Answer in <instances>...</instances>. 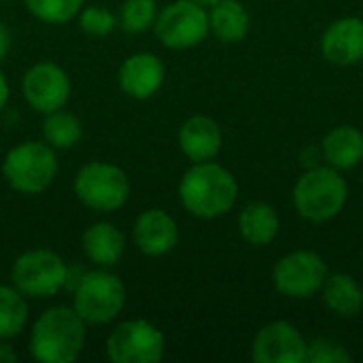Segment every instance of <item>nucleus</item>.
<instances>
[{"mask_svg": "<svg viewBox=\"0 0 363 363\" xmlns=\"http://www.w3.org/2000/svg\"><path fill=\"white\" fill-rule=\"evenodd\" d=\"M240 238L251 247H268L281 232V217L268 202H249L238 213Z\"/></svg>", "mask_w": 363, "mask_h": 363, "instance_id": "obj_19", "label": "nucleus"}, {"mask_svg": "<svg viewBox=\"0 0 363 363\" xmlns=\"http://www.w3.org/2000/svg\"><path fill=\"white\" fill-rule=\"evenodd\" d=\"M223 147V132L213 117L194 115L179 128V149L191 162H211Z\"/></svg>", "mask_w": 363, "mask_h": 363, "instance_id": "obj_16", "label": "nucleus"}, {"mask_svg": "<svg viewBox=\"0 0 363 363\" xmlns=\"http://www.w3.org/2000/svg\"><path fill=\"white\" fill-rule=\"evenodd\" d=\"M85 257L96 268H113L121 262L125 253V236L123 232L108 223V221H96L91 223L81 238Z\"/></svg>", "mask_w": 363, "mask_h": 363, "instance_id": "obj_17", "label": "nucleus"}, {"mask_svg": "<svg viewBox=\"0 0 363 363\" xmlns=\"http://www.w3.org/2000/svg\"><path fill=\"white\" fill-rule=\"evenodd\" d=\"M55 149L45 140H23L2 160V177L9 187L23 196H38L51 187L57 177Z\"/></svg>", "mask_w": 363, "mask_h": 363, "instance_id": "obj_4", "label": "nucleus"}, {"mask_svg": "<svg viewBox=\"0 0 363 363\" xmlns=\"http://www.w3.org/2000/svg\"><path fill=\"white\" fill-rule=\"evenodd\" d=\"M157 17L155 0H125L119 9V28L128 34H140L153 28Z\"/></svg>", "mask_w": 363, "mask_h": 363, "instance_id": "obj_24", "label": "nucleus"}, {"mask_svg": "<svg viewBox=\"0 0 363 363\" xmlns=\"http://www.w3.org/2000/svg\"><path fill=\"white\" fill-rule=\"evenodd\" d=\"M308 340L289 321H270L257 330L251 342L255 363H306Z\"/></svg>", "mask_w": 363, "mask_h": 363, "instance_id": "obj_12", "label": "nucleus"}, {"mask_svg": "<svg viewBox=\"0 0 363 363\" xmlns=\"http://www.w3.org/2000/svg\"><path fill=\"white\" fill-rule=\"evenodd\" d=\"M353 355L340 345L330 338H315L308 342V357L306 363H349Z\"/></svg>", "mask_w": 363, "mask_h": 363, "instance_id": "obj_27", "label": "nucleus"}, {"mask_svg": "<svg viewBox=\"0 0 363 363\" xmlns=\"http://www.w3.org/2000/svg\"><path fill=\"white\" fill-rule=\"evenodd\" d=\"M125 306V287L108 268L85 272L72 294V308L87 325L113 323Z\"/></svg>", "mask_w": 363, "mask_h": 363, "instance_id": "obj_5", "label": "nucleus"}, {"mask_svg": "<svg viewBox=\"0 0 363 363\" xmlns=\"http://www.w3.org/2000/svg\"><path fill=\"white\" fill-rule=\"evenodd\" d=\"M166 353V338L147 319L117 323L106 336V357L113 363H160Z\"/></svg>", "mask_w": 363, "mask_h": 363, "instance_id": "obj_9", "label": "nucleus"}, {"mask_svg": "<svg viewBox=\"0 0 363 363\" xmlns=\"http://www.w3.org/2000/svg\"><path fill=\"white\" fill-rule=\"evenodd\" d=\"M211 34L223 45H236L251 30V13L240 0H219L208 6Z\"/></svg>", "mask_w": 363, "mask_h": 363, "instance_id": "obj_20", "label": "nucleus"}, {"mask_svg": "<svg viewBox=\"0 0 363 363\" xmlns=\"http://www.w3.org/2000/svg\"><path fill=\"white\" fill-rule=\"evenodd\" d=\"M21 91L32 111L47 115L68 104L72 83L62 66L53 62H36L26 70Z\"/></svg>", "mask_w": 363, "mask_h": 363, "instance_id": "obj_11", "label": "nucleus"}, {"mask_svg": "<svg viewBox=\"0 0 363 363\" xmlns=\"http://www.w3.org/2000/svg\"><path fill=\"white\" fill-rule=\"evenodd\" d=\"M166 79V66L164 62L149 51L132 53L123 60L117 72V83L121 91L134 100H149L153 98Z\"/></svg>", "mask_w": 363, "mask_h": 363, "instance_id": "obj_13", "label": "nucleus"}, {"mask_svg": "<svg viewBox=\"0 0 363 363\" xmlns=\"http://www.w3.org/2000/svg\"><path fill=\"white\" fill-rule=\"evenodd\" d=\"M294 208L311 223H328L336 219L349 202V185L340 170L319 164L306 168L294 185Z\"/></svg>", "mask_w": 363, "mask_h": 363, "instance_id": "obj_3", "label": "nucleus"}, {"mask_svg": "<svg viewBox=\"0 0 363 363\" xmlns=\"http://www.w3.org/2000/svg\"><path fill=\"white\" fill-rule=\"evenodd\" d=\"M9 96H11V87H9V81H6L4 72L0 70V111L6 106V102H9Z\"/></svg>", "mask_w": 363, "mask_h": 363, "instance_id": "obj_30", "label": "nucleus"}, {"mask_svg": "<svg viewBox=\"0 0 363 363\" xmlns=\"http://www.w3.org/2000/svg\"><path fill=\"white\" fill-rule=\"evenodd\" d=\"M323 304L330 313L342 319H353L363 311V287L359 281L347 272L328 274L321 287Z\"/></svg>", "mask_w": 363, "mask_h": 363, "instance_id": "obj_21", "label": "nucleus"}, {"mask_svg": "<svg viewBox=\"0 0 363 363\" xmlns=\"http://www.w3.org/2000/svg\"><path fill=\"white\" fill-rule=\"evenodd\" d=\"M153 32L157 40L168 49H194L202 45L211 34L208 9L196 0H174L157 11Z\"/></svg>", "mask_w": 363, "mask_h": 363, "instance_id": "obj_8", "label": "nucleus"}, {"mask_svg": "<svg viewBox=\"0 0 363 363\" xmlns=\"http://www.w3.org/2000/svg\"><path fill=\"white\" fill-rule=\"evenodd\" d=\"M323 164L345 172L363 162V132L355 125H338L321 140Z\"/></svg>", "mask_w": 363, "mask_h": 363, "instance_id": "obj_18", "label": "nucleus"}, {"mask_svg": "<svg viewBox=\"0 0 363 363\" xmlns=\"http://www.w3.org/2000/svg\"><path fill=\"white\" fill-rule=\"evenodd\" d=\"M196 2H200L202 6H206V9H208V6H213L215 2H219V0H196Z\"/></svg>", "mask_w": 363, "mask_h": 363, "instance_id": "obj_31", "label": "nucleus"}, {"mask_svg": "<svg viewBox=\"0 0 363 363\" xmlns=\"http://www.w3.org/2000/svg\"><path fill=\"white\" fill-rule=\"evenodd\" d=\"M74 196L96 213H115L130 198L128 174L108 162H87L74 177Z\"/></svg>", "mask_w": 363, "mask_h": 363, "instance_id": "obj_7", "label": "nucleus"}, {"mask_svg": "<svg viewBox=\"0 0 363 363\" xmlns=\"http://www.w3.org/2000/svg\"><path fill=\"white\" fill-rule=\"evenodd\" d=\"M87 323L74 308L53 306L40 313L30 330V355L40 363H72L83 353Z\"/></svg>", "mask_w": 363, "mask_h": 363, "instance_id": "obj_2", "label": "nucleus"}, {"mask_svg": "<svg viewBox=\"0 0 363 363\" xmlns=\"http://www.w3.org/2000/svg\"><path fill=\"white\" fill-rule=\"evenodd\" d=\"M85 0H26V9L45 23L62 26L79 15Z\"/></svg>", "mask_w": 363, "mask_h": 363, "instance_id": "obj_25", "label": "nucleus"}, {"mask_svg": "<svg viewBox=\"0 0 363 363\" xmlns=\"http://www.w3.org/2000/svg\"><path fill=\"white\" fill-rule=\"evenodd\" d=\"M19 355L15 353V349L6 345V340H0V363H15Z\"/></svg>", "mask_w": 363, "mask_h": 363, "instance_id": "obj_29", "label": "nucleus"}, {"mask_svg": "<svg viewBox=\"0 0 363 363\" xmlns=\"http://www.w3.org/2000/svg\"><path fill=\"white\" fill-rule=\"evenodd\" d=\"M68 266L51 249H32L21 253L11 268V285L26 298L45 300L68 285Z\"/></svg>", "mask_w": 363, "mask_h": 363, "instance_id": "obj_6", "label": "nucleus"}, {"mask_svg": "<svg viewBox=\"0 0 363 363\" xmlns=\"http://www.w3.org/2000/svg\"><path fill=\"white\" fill-rule=\"evenodd\" d=\"M181 206L196 219H219L238 202L236 177L215 160L191 164L179 183Z\"/></svg>", "mask_w": 363, "mask_h": 363, "instance_id": "obj_1", "label": "nucleus"}, {"mask_svg": "<svg viewBox=\"0 0 363 363\" xmlns=\"http://www.w3.org/2000/svg\"><path fill=\"white\" fill-rule=\"evenodd\" d=\"M132 238L143 255L162 257L179 245V225L164 208H147L136 217Z\"/></svg>", "mask_w": 363, "mask_h": 363, "instance_id": "obj_14", "label": "nucleus"}, {"mask_svg": "<svg viewBox=\"0 0 363 363\" xmlns=\"http://www.w3.org/2000/svg\"><path fill=\"white\" fill-rule=\"evenodd\" d=\"M321 53L334 66L363 62V19L355 15L334 19L321 36Z\"/></svg>", "mask_w": 363, "mask_h": 363, "instance_id": "obj_15", "label": "nucleus"}, {"mask_svg": "<svg viewBox=\"0 0 363 363\" xmlns=\"http://www.w3.org/2000/svg\"><path fill=\"white\" fill-rule=\"evenodd\" d=\"M328 274V264L319 253L300 249L283 255L274 264L272 285L289 300H308L321 291Z\"/></svg>", "mask_w": 363, "mask_h": 363, "instance_id": "obj_10", "label": "nucleus"}, {"mask_svg": "<svg viewBox=\"0 0 363 363\" xmlns=\"http://www.w3.org/2000/svg\"><path fill=\"white\" fill-rule=\"evenodd\" d=\"M30 308L26 296L13 285H0V340L19 336L28 323Z\"/></svg>", "mask_w": 363, "mask_h": 363, "instance_id": "obj_23", "label": "nucleus"}, {"mask_svg": "<svg viewBox=\"0 0 363 363\" xmlns=\"http://www.w3.org/2000/svg\"><path fill=\"white\" fill-rule=\"evenodd\" d=\"M43 138L53 149H74L83 138V123L81 119L64 108L45 115L43 121Z\"/></svg>", "mask_w": 363, "mask_h": 363, "instance_id": "obj_22", "label": "nucleus"}, {"mask_svg": "<svg viewBox=\"0 0 363 363\" xmlns=\"http://www.w3.org/2000/svg\"><path fill=\"white\" fill-rule=\"evenodd\" d=\"M77 17H79V28L91 36H108L117 28L115 13L98 4H91V6L83 4Z\"/></svg>", "mask_w": 363, "mask_h": 363, "instance_id": "obj_26", "label": "nucleus"}, {"mask_svg": "<svg viewBox=\"0 0 363 363\" xmlns=\"http://www.w3.org/2000/svg\"><path fill=\"white\" fill-rule=\"evenodd\" d=\"M11 51V32L4 26V21H0V62L9 55Z\"/></svg>", "mask_w": 363, "mask_h": 363, "instance_id": "obj_28", "label": "nucleus"}]
</instances>
